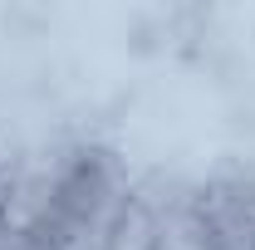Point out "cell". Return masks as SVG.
<instances>
[{"label": "cell", "mask_w": 255, "mask_h": 250, "mask_svg": "<svg viewBox=\"0 0 255 250\" xmlns=\"http://www.w3.org/2000/svg\"><path fill=\"white\" fill-rule=\"evenodd\" d=\"M103 250H157V216L128 196V206L118 211V221H113Z\"/></svg>", "instance_id": "1"}]
</instances>
